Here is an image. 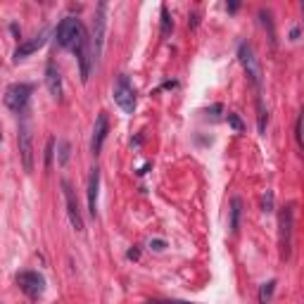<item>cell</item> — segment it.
Segmentation results:
<instances>
[{
  "label": "cell",
  "instance_id": "29",
  "mask_svg": "<svg viewBox=\"0 0 304 304\" xmlns=\"http://www.w3.org/2000/svg\"><path fill=\"white\" fill-rule=\"evenodd\" d=\"M302 12H304V3H302Z\"/></svg>",
  "mask_w": 304,
  "mask_h": 304
},
{
  "label": "cell",
  "instance_id": "24",
  "mask_svg": "<svg viewBox=\"0 0 304 304\" xmlns=\"http://www.w3.org/2000/svg\"><path fill=\"white\" fill-rule=\"evenodd\" d=\"M150 247L155 252H162V250L167 247V242H164V240H150Z\"/></svg>",
  "mask_w": 304,
  "mask_h": 304
},
{
  "label": "cell",
  "instance_id": "25",
  "mask_svg": "<svg viewBox=\"0 0 304 304\" xmlns=\"http://www.w3.org/2000/svg\"><path fill=\"white\" fill-rule=\"evenodd\" d=\"M150 304H190V302H181V299H152Z\"/></svg>",
  "mask_w": 304,
  "mask_h": 304
},
{
  "label": "cell",
  "instance_id": "17",
  "mask_svg": "<svg viewBox=\"0 0 304 304\" xmlns=\"http://www.w3.org/2000/svg\"><path fill=\"white\" fill-rule=\"evenodd\" d=\"M273 292H276V281H268L259 288V304H271L273 299Z\"/></svg>",
  "mask_w": 304,
  "mask_h": 304
},
{
  "label": "cell",
  "instance_id": "21",
  "mask_svg": "<svg viewBox=\"0 0 304 304\" xmlns=\"http://www.w3.org/2000/svg\"><path fill=\"white\" fill-rule=\"evenodd\" d=\"M52 155H55V138H48V145H45V169H50Z\"/></svg>",
  "mask_w": 304,
  "mask_h": 304
},
{
  "label": "cell",
  "instance_id": "22",
  "mask_svg": "<svg viewBox=\"0 0 304 304\" xmlns=\"http://www.w3.org/2000/svg\"><path fill=\"white\" fill-rule=\"evenodd\" d=\"M261 207H264V211H273V190H266V193H264Z\"/></svg>",
  "mask_w": 304,
  "mask_h": 304
},
{
  "label": "cell",
  "instance_id": "15",
  "mask_svg": "<svg viewBox=\"0 0 304 304\" xmlns=\"http://www.w3.org/2000/svg\"><path fill=\"white\" fill-rule=\"evenodd\" d=\"M240 217H242V200L240 197H233L231 200V233L240 231Z\"/></svg>",
  "mask_w": 304,
  "mask_h": 304
},
{
  "label": "cell",
  "instance_id": "2",
  "mask_svg": "<svg viewBox=\"0 0 304 304\" xmlns=\"http://www.w3.org/2000/svg\"><path fill=\"white\" fill-rule=\"evenodd\" d=\"M74 55L79 59V67H81V81L86 83L90 79V69H93V62H95V45H93V38L88 36L86 31L81 34V38L76 41L74 45Z\"/></svg>",
  "mask_w": 304,
  "mask_h": 304
},
{
  "label": "cell",
  "instance_id": "23",
  "mask_svg": "<svg viewBox=\"0 0 304 304\" xmlns=\"http://www.w3.org/2000/svg\"><path fill=\"white\" fill-rule=\"evenodd\" d=\"M67 162H69V143L62 140L59 143V164H67Z\"/></svg>",
  "mask_w": 304,
  "mask_h": 304
},
{
  "label": "cell",
  "instance_id": "26",
  "mask_svg": "<svg viewBox=\"0 0 304 304\" xmlns=\"http://www.w3.org/2000/svg\"><path fill=\"white\" fill-rule=\"evenodd\" d=\"M219 112H224V107H221V105H214V107H211V109H207L204 114H207V116L211 114V119H217V116H219Z\"/></svg>",
  "mask_w": 304,
  "mask_h": 304
},
{
  "label": "cell",
  "instance_id": "11",
  "mask_svg": "<svg viewBox=\"0 0 304 304\" xmlns=\"http://www.w3.org/2000/svg\"><path fill=\"white\" fill-rule=\"evenodd\" d=\"M45 41H48V31H41V34H36L34 38H29V41L19 43V45H17V50H15V62H19V59L34 55L38 48H43Z\"/></svg>",
  "mask_w": 304,
  "mask_h": 304
},
{
  "label": "cell",
  "instance_id": "19",
  "mask_svg": "<svg viewBox=\"0 0 304 304\" xmlns=\"http://www.w3.org/2000/svg\"><path fill=\"white\" fill-rule=\"evenodd\" d=\"M174 29V19L169 15V8L167 5H162V36H169Z\"/></svg>",
  "mask_w": 304,
  "mask_h": 304
},
{
  "label": "cell",
  "instance_id": "6",
  "mask_svg": "<svg viewBox=\"0 0 304 304\" xmlns=\"http://www.w3.org/2000/svg\"><path fill=\"white\" fill-rule=\"evenodd\" d=\"M114 102L124 109V112H126V114H133V109H136V88H133V83L129 81V76H126V74L116 76Z\"/></svg>",
  "mask_w": 304,
  "mask_h": 304
},
{
  "label": "cell",
  "instance_id": "12",
  "mask_svg": "<svg viewBox=\"0 0 304 304\" xmlns=\"http://www.w3.org/2000/svg\"><path fill=\"white\" fill-rule=\"evenodd\" d=\"M93 45L95 55H102V45H105V3L98 5V17L93 22Z\"/></svg>",
  "mask_w": 304,
  "mask_h": 304
},
{
  "label": "cell",
  "instance_id": "9",
  "mask_svg": "<svg viewBox=\"0 0 304 304\" xmlns=\"http://www.w3.org/2000/svg\"><path fill=\"white\" fill-rule=\"evenodd\" d=\"M62 190H65V202H67V214H69V221H72L74 231H83V219H81V209H79V200L74 195L69 181H62Z\"/></svg>",
  "mask_w": 304,
  "mask_h": 304
},
{
  "label": "cell",
  "instance_id": "16",
  "mask_svg": "<svg viewBox=\"0 0 304 304\" xmlns=\"http://www.w3.org/2000/svg\"><path fill=\"white\" fill-rule=\"evenodd\" d=\"M257 119H259V133H264L266 131V121H268V112H266V107H264V100H261V93L257 95Z\"/></svg>",
  "mask_w": 304,
  "mask_h": 304
},
{
  "label": "cell",
  "instance_id": "1",
  "mask_svg": "<svg viewBox=\"0 0 304 304\" xmlns=\"http://www.w3.org/2000/svg\"><path fill=\"white\" fill-rule=\"evenodd\" d=\"M292 231H295V207L285 204L278 214V250L283 261H288L292 254Z\"/></svg>",
  "mask_w": 304,
  "mask_h": 304
},
{
  "label": "cell",
  "instance_id": "10",
  "mask_svg": "<svg viewBox=\"0 0 304 304\" xmlns=\"http://www.w3.org/2000/svg\"><path fill=\"white\" fill-rule=\"evenodd\" d=\"M107 131H109L107 112H100L98 119H95V126H93V138H90V152H93V155H100L102 145H105V138H107Z\"/></svg>",
  "mask_w": 304,
  "mask_h": 304
},
{
  "label": "cell",
  "instance_id": "27",
  "mask_svg": "<svg viewBox=\"0 0 304 304\" xmlns=\"http://www.w3.org/2000/svg\"><path fill=\"white\" fill-rule=\"evenodd\" d=\"M10 31L15 34V38H22V29H19L17 24H10Z\"/></svg>",
  "mask_w": 304,
  "mask_h": 304
},
{
  "label": "cell",
  "instance_id": "20",
  "mask_svg": "<svg viewBox=\"0 0 304 304\" xmlns=\"http://www.w3.org/2000/svg\"><path fill=\"white\" fill-rule=\"evenodd\" d=\"M226 119H228V126H231L235 133H242V131H245V124H242V119H240L235 112H228V116H226Z\"/></svg>",
  "mask_w": 304,
  "mask_h": 304
},
{
  "label": "cell",
  "instance_id": "28",
  "mask_svg": "<svg viewBox=\"0 0 304 304\" xmlns=\"http://www.w3.org/2000/svg\"><path fill=\"white\" fill-rule=\"evenodd\" d=\"M126 257H129V259H138V257H140V250H138V247H133V250H129V254H126Z\"/></svg>",
  "mask_w": 304,
  "mask_h": 304
},
{
  "label": "cell",
  "instance_id": "7",
  "mask_svg": "<svg viewBox=\"0 0 304 304\" xmlns=\"http://www.w3.org/2000/svg\"><path fill=\"white\" fill-rule=\"evenodd\" d=\"M31 93H34V88H31L29 83H12V86L5 90V105H8V109H12L17 114H24Z\"/></svg>",
  "mask_w": 304,
  "mask_h": 304
},
{
  "label": "cell",
  "instance_id": "3",
  "mask_svg": "<svg viewBox=\"0 0 304 304\" xmlns=\"http://www.w3.org/2000/svg\"><path fill=\"white\" fill-rule=\"evenodd\" d=\"M238 59L240 65H242V69H245L247 79L252 81L254 86H257V90L261 88V62L259 57H257V52H254V48L250 43H240L238 45Z\"/></svg>",
  "mask_w": 304,
  "mask_h": 304
},
{
  "label": "cell",
  "instance_id": "4",
  "mask_svg": "<svg viewBox=\"0 0 304 304\" xmlns=\"http://www.w3.org/2000/svg\"><path fill=\"white\" fill-rule=\"evenodd\" d=\"M83 26H81V22L76 19V17H67V19H62V22L57 24V29H55V43L59 45V48H72L76 45V41L81 38V34H83Z\"/></svg>",
  "mask_w": 304,
  "mask_h": 304
},
{
  "label": "cell",
  "instance_id": "13",
  "mask_svg": "<svg viewBox=\"0 0 304 304\" xmlns=\"http://www.w3.org/2000/svg\"><path fill=\"white\" fill-rule=\"evenodd\" d=\"M45 86H48V90H50L52 98H62V76H59V69L55 67V62H48V67H45Z\"/></svg>",
  "mask_w": 304,
  "mask_h": 304
},
{
  "label": "cell",
  "instance_id": "18",
  "mask_svg": "<svg viewBox=\"0 0 304 304\" xmlns=\"http://www.w3.org/2000/svg\"><path fill=\"white\" fill-rule=\"evenodd\" d=\"M259 19H261V24H264V29H268V38H271V43L276 45V29H273V22H271V12L261 8L259 10Z\"/></svg>",
  "mask_w": 304,
  "mask_h": 304
},
{
  "label": "cell",
  "instance_id": "8",
  "mask_svg": "<svg viewBox=\"0 0 304 304\" xmlns=\"http://www.w3.org/2000/svg\"><path fill=\"white\" fill-rule=\"evenodd\" d=\"M17 285L31 299H38L45 292V278L38 271H22V273L17 276Z\"/></svg>",
  "mask_w": 304,
  "mask_h": 304
},
{
  "label": "cell",
  "instance_id": "5",
  "mask_svg": "<svg viewBox=\"0 0 304 304\" xmlns=\"http://www.w3.org/2000/svg\"><path fill=\"white\" fill-rule=\"evenodd\" d=\"M17 145H19V157H22V167L26 174L34 171V133L26 119L19 124V133H17Z\"/></svg>",
  "mask_w": 304,
  "mask_h": 304
},
{
  "label": "cell",
  "instance_id": "14",
  "mask_svg": "<svg viewBox=\"0 0 304 304\" xmlns=\"http://www.w3.org/2000/svg\"><path fill=\"white\" fill-rule=\"evenodd\" d=\"M98 188H100V169L95 167L90 169V176H88V211H90V217L98 214Z\"/></svg>",
  "mask_w": 304,
  "mask_h": 304
}]
</instances>
